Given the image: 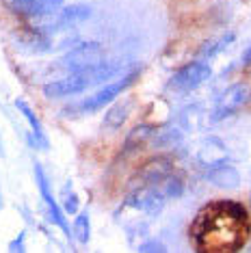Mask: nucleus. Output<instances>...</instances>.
Wrapping results in <instances>:
<instances>
[{"instance_id": "nucleus-7", "label": "nucleus", "mask_w": 251, "mask_h": 253, "mask_svg": "<svg viewBox=\"0 0 251 253\" xmlns=\"http://www.w3.org/2000/svg\"><path fill=\"white\" fill-rule=\"evenodd\" d=\"M210 76H212V67L206 61H191L169 78L167 89L173 93H191L202 87Z\"/></svg>"}, {"instance_id": "nucleus-24", "label": "nucleus", "mask_w": 251, "mask_h": 253, "mask_svg": "<svg viewBox=\"0 0 251 253\" xmlns=\"http://www.w3.org/2000/svg\"><path fill=\"white\" fill-rule=\"evenodd\" d=\"M241 61H243V63H251V45L243 52V59H241Z\"/></svg>"}, {"instance_id": "nucleus-2", "label": "nucleus", "mask_w": 251, "mask_h": 253, "mask_svg": "<svg viewBox=\"0 0 251 253\" xmlns=\"http://www.w3.org/2000/svg\"><path fill=\"white\" fill-rule=\"evenodd\" d=\"M117 74H122V65L117 63H100V65L87 67V70L78 72H67L65 76L50 80L48 84H43V95L48 100H65V97L78 95L83 91H87L95 84H104L111 78H115Z\"/></svg>"}, {"instance_id": "nucleus-26", "label": "nucleus", "mask_w": 251, "mask_h": 253, "mask_svg": "<svg viewBox=\"0 0 251 253\" xmlns=\"http://www.w3.org/2000/svg\"><path fill=\"white\" fill-rule=\"evenodd\" d=\"M4 206V199H2V186H0V208Z\"/></svg>"}, {"instance_id": "nucleus-18", "label": "nucleus", "mask_w": 251, "mask_h": 253, "mask_svg": "<svg viewBox=\"0 0 251 253\" xmlns=\"http://www.w3.org/2000/svg\"><path fill=\"white\" fill-rule=\"evenodd\" d=\"M72 238L76 240V243L81 245H87L91 240V218H89V212L83 210L81 214H76V218H74L72 223Z\"/></svg>"}, {"instance_id": "nucleus-23", "label": "nucleus", "mask_w": 251, "mask_h": 253, "mask_svg": "<svg viewBox=\"0 0 251 253\" xmlns=\"http://www.w3.org/2000/svg\"><path fill=\"white\" fill-rule=\"evenodd\" d=\"M24 240H26V232L22 229V232H20V234L15 236V238L9 243V251H24V249H26Z\"/></svg>"}, {"instance_id": "nucleus-21", "label": "nucleus", "mask_w": 251, "mask_h": 253, "mask_svg": "<svg viewBox=\"0 0 251 253\" xmlns=\"http://www.w3.org/2000/svg\"><path fill=\"white\" fill-rule=\"evenodd\" d=\"M78 206H81V201H78V195L74 193L72 182H67L65 188H63V193H61V208H63L65 214H76Z\"/></svg>"}, {"instance_id": "nucleus-16", "label": "nucleus", "mask_w": 251, "mask_h": 253, "mask_svg": "<svg viewBox=\"0 0 251 253\" xmlns=\"http://www.w3.org/2000/svg\"><path fill=\"white\" fill-rule=\"evenodd\" d=\"M182 139H184V130L180 128L178 124H167L165 128L161 130H154V134H152V145L154 147H158V149H167V147H175V145H180Z\"/></svg>"}, {"instance_id": "nucleus-20", "label": "nucleus", "mask_w": 251, "mask_h": 253, "mask_svg": "<svg viewBox=\"0 0 251 253\" xmlns=\"http://www.w3.org/2000/svg\"><path fill=\"white\" fill-rule=\"evenodd\" d=\"M154 130H156V128H152V126H139V128H134L132 132H130L128 141H126V149L130 152V149H139V147H143L145 143L152 139Z\"/></svg>"}, {"instance_id": "nucleus-12", "label": "nucleus", "mask_w": 251, "mask_h": 253, "mask_svg": "<svg viewBox=\"0 0 251 253\" xmlns=\"http://www.w3.org/2000/svg\"><path fill=\"white\" fill-rule=\"evenodd\" d=\"M195 156L204 167H212L221 163H230L232 152L225 145L223 139H219V136H206V139L199 143Z\"/></svg>"}, {"instance_id": "nucleus-22", "label": "nucleus", "mask_w": 251, "mask_h": 253, "mask_svg": "<svg viewBox=\"0 0 251 253\" xmlns=\"http://www.w3.org/2000/svg\"><path fill=\"white\" fill-rule=\"evenodd\" d=\"M139 251H143V253H147V251H158V253H163V251H167V247H165L161 240H156V238H147L145 243L139 245Z\"/></svg>"}, {"instance_id": "nucleus-14", "label": "nucleus", "mask_w": 251, "mask_h": 253, "mask_svg": "<svg viewBox=\"0 0 251 253\" xmlns=\"http://www.w3.org/2000/svg\"><path fill=\"white\" fill-rule=\"evenodd\" d=\"M204 177H206L208 184H212L216 188H223V191H234V188L241 186V173H238V169L230 163L206 167Z\"/></svg>"}, {"instance_id": "nucleus-13", "label": "nucleus", "mask_w": 251, "mask_h": 253, "mask_svg": "<svg viewBox=\"0 0 251 253\" xmlns=\"http://www.w3.org/2000/svg\"><path fill=\"white\" fill-rule=\"evenodd\" d=\"M15 108H18L20 115L26 119V124L31 126V132L26 134L28 145L35 147V149H48L50 141H48V136H45L43 126H42V122H39V117L35 115V111L31 108V104H28L26 100H22V97H18V100H15Z\"/></svg>"}, {"instance_id": "nucleus-9", "label": "nucleus", "mask_w": 251, "mask_h": 253, "mask_svg": "<svg viewBox=\"0 0 251 253\" xmlns=\"http://www.w3.org/2000/svg\"><path fill=\"white\" fill-rule=\"evenodd\" d=\"M247 102H249L247 84H243V83L232 84V87L225 89V93H221V97L216 100L214 108L208 115V124H219V122H223V119L232 117V115H236Z\"/></svg>"}, {"instance_id": "nucleus-5", "label": "nucleus", "mask_w": 251, "mask_h": 253, "mask_svg": "<svg viewBox=\"0 0 251 253\" xmlns=\"http://www.w3.org/2000/svg\"><path fill=\"white\" fill-rule=\"evenodd\" d=\"M91 13H93V9H91L89 4H70V7H61V9L52 11L50 15L33 20V26L54 35V33L70 31V28L87 22L91 18Z\"/></svg>"}, {"instance_id": "nucleus-4", "label": "nucleus", "mask_w": 251, "mask_h": 253, "mask_svg": "<svg viewBox=\"0 0 251 253\" xmlns=\"http://www.w3.org/2000/svg\"><path fill=\"white\" fill-rule=\"evenodd\" d=\"M165 195L158 191L152 184H136L132 191L128 193V197L124 199L119 212H134V214L143 216V218H156L165 210Z\"/></svg>"}, {"instance_id": "nucleus-3", "label": "nucleus", "mask_w": 251, "mask_h": 253, "mask_svg": "<svg viewBox=\"0 0 251 253\" xmlns=\"http://www.w3.org/2000/svg\"><path fill=\"white\" fill-rule=\"evenodd\" d=\"M141 74V65L132 67V70H128L126 74H122L119 78L111 80L108 84H104L102 89H98L93 95L84 97V100L76 102L74 106L67 108V113H74V115H91V113H98L102 111L104 106H108L113 100H117L119 95L124 93L128 87H132V84L136 83V78H139Z\"/></svg>"}, {"instance_id": "nucleus-6", "label": "nucleus", "mask_w": 251, "mask_h": 253, "mask_svg": "<svg viewBox=\"0 0 251 253\" xmlns=\"http://www.w3.org/2000/svg\"><path fill=\"white\" fill-rule=\"evenodd\" d=\"M33 175H35V184H37V188H39V197H42L43 206H45L48 218L54 223L56 227L61 229L63 234L67 236V238H72V229H70V223H67V218H65V212H63L61 204H59V199L54 197V193H52V184H50L48 175H45L43 167L39 165L37 160L33 163Z\"/></svg>"}, {"instance_id": "nucleus-10", "label": "nucleus", "mask_w": 251, "mask_h": 253, "mask_svg": "<svg viewBox=\"0 0 251 253\" xmlns=\"http://www.w3.org/2000/svg\"><path fill=\"white\" fill-rule=\"evenodd\" d=\"M9 11L26 20H37L43 15H50L52 11L61 9L65 0H4Z\"/></svg>"}, {"instance_id": "nucleus-19", "label": "nucleus", "mask_w": 251, "mask_h": 253, "mask_svg": "<svg viewBox=\"0 0 251 253\" xmlns=\"http://www.w3.org/2000/svg\"><path fill=\"white\" fill-rule=\"evenodd\" d=\"M199 119H204V111H202V108H197L195 104H191V106H186L184 111H180L175 124H178L184 132H193V130H197L199 126H202Z\"/></svg>"}, {"instance_id": "nucleus-15", "label": "nucleus", "mask_w": 251, "mask_h": 253, "mask_svg": "<svg viewBox=\"0 0 251 253\" xmlns=\"http://www.w3.org/2000/svg\"><path fill=\"white\" fill-rule=\"evenodd\" d=\"M111 108L106 111L104 115V122H102V130L104 132H115L119 130L122 126L126 124V119L130 117V113H132V106H134V100L132 97H128V100H113Z\"/></svg>"}, {"instance_id": "nucleus-25", "label": "nucleus", "mask_w": 251, "mask_h": 253, "mask_svg": "<svg viewBox=\"0 0 251 253\" xmlns=\"http://www.w3.org/2000/svg\"><path fill=\"white\" fill-rule=\"evenodd\" d=\"M0 158H4V141H2V134H0Z\"/></svg>"}, {"instance_id": "nucleus-8", "label": "nucleus", "mask_w": 251, "mask_h": 253, "mask_svg": "<svg viewBox=\"0 0 251 253\" xmlns=\"http://www.w3.org/2000/svg\"><path fill=\"white\" fill-rule=\"evenodd\" d=\"M104 48L95 42H87V43H78L67 52L65 56H61L56 61L54 67H59L63 72H78V70H87V67L100 65L104 63Z\"/></svg>"}, {"instance_id": "nucleus-17", "label": "nucleus", "mask_w": 251, "mask_h": 253, "mask_svg": "<svg viewBox=\"0 0 251 253\" xmlns=\"http://www.w3.org/2000/svg\"><path fill=\"white\" fill-rule=\"evenodd\" d=\"M234 42H236V33H221V35L208 39V42L202 45L199 56H202V59H212V56H219L221 52H225V50L230 48Z\"/></svg>"}, {"instance_id": "nucleus-11", "label": "nucleus", "mask_w": 251, "mask_h": 253, "mask_svg": "<svg viewBox=\"0 0 251 253\" xmlns=\"http://www.w3.org/2000/svg\"><path fill=\"white\" fill-rule=\"evenodd\" d=\"M15 43L26 54H45V52H52V48H54L52 35L45 31H39L35 26L15 33Z\"/></svg>"}, {"instance_id": "nucleus-1", "label": "nucleus", "mask_w": 251, "mask_h": 253, "mask_svg": "<svg viewBox=\"0 0 251 253\" xmlns=\"http://www.w3.org/2000/svg\"><path fill=\"white\" fill-rule=\"evenodd\" d=\"M249 232L247 208L232 199L208 201L191 223V240L199 251H238Z\"/></svg>"}]
</instances>
